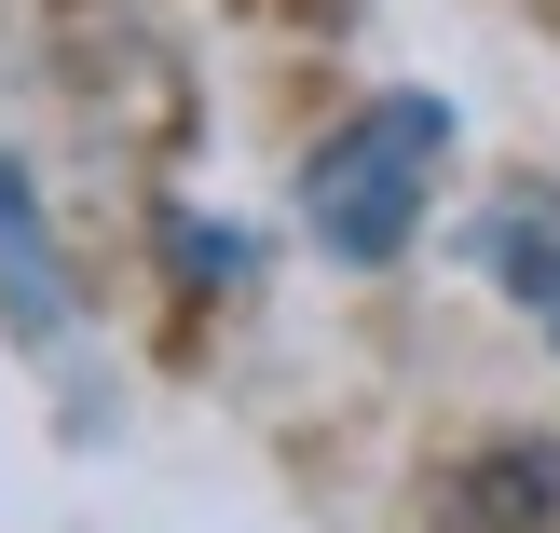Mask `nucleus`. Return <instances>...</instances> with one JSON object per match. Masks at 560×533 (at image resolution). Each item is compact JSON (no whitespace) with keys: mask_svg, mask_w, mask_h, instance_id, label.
Masks as SVG:
<instances>
[{"mask_svg":"<svg viewBox=\"0 0 560 533\" xmlns=\"http://www.w3.org/2000/svg\"><path fill=\"white\" fill-rule=\"evenodd\" d=\"M438 164H452V109L438 96H370L301 164V233H315L328 260H355V274L410 260V233H424V206H438Z\"/></svg>","mask_w":560,"mask_h":533,"instance_id":"obj_1","label":"nucleus"},{"mask_svg":"<svg viewBox=\"0 0 560 533\" xmlns=\"http://www.w3.org/2000/svg\"><path fill=\"white\" fill-rule=\"evenodd\" d=\"M0 328L14 343H69V246H55L27 164H0Z\"/></svg>","mask_w":560,"mask_h":533,"instance_id":"obj_2","label":"nucleus"},{"mask_svg":"<svg viewBox=\"0 0 560 533\" xmlns=\"http://www.w3.org/2000/svg\"><path fill=\"white\" fill-rule=\"evenodd\" d=\"M465 246H479V274L534 315V343L560 356V192H492Z\"/></svg>","mask_w":560,"mask_h":533,"instance_id":"obj_3","label":"nucleus"}]
</instances>
